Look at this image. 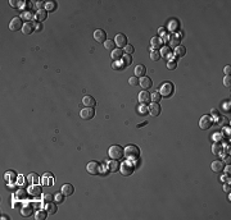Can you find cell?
Segmentation results:
<instances>
[{
	"mask_svg": "<svg viewBox=\"0 0 231 220\" xmlns=\"http://www.w3.org/2000/svg\"><path fill=\"white\" fill-rule=\"evenodd\" d=\"M125 155H126V157H127L128 160L134 161V160H136L139 157L140 150H139L138 146H135V145H128V146L125 148Z\"/></svg>",
	"mask_w": 231,
	"mask_h": 220,
	"instance_id": "6da1fadb",
	"label": "cell"
},
{
	"mask_svg": "<svg viewBox=\"0 0 231 220\" xmlns=\"http://www.w3.org/2000/svg\"><path fill=\"white\" fill-rule=\"evenodd\" d=\"M123 155H125V150L118 146V145H113V146L109 147V156L112 157L113 160H119L123 157Z\"/></svg>",
	"mask_w": 231,
	"mask_h": 220,
	"instance_id": "7a4b0ae2",
	"label": "cell"
},
{
	"mask_svg": "<svg viewBox=\"0 0 231 220\" xmlns=\"http://www.w3.org/2000/svg\"><path fill=\"white\" fill-rule=\"evenodd\" d=\"M132 160H128V161H125L122 165H121V173L122 175H131L135 170V164L131 163Z\"/></svg>",
	"mask_w": 231,
	"mask_h": 220,
	"instance_id": "3957f363",
	"label": "cell"
},
{
	"mask_svg": "<svg viewBox=\"0 0 231 220\" xmlns=\"http://www.w3.org/2000/svg\"><path fill=\"white\" fill-rule=\"evenodd\" d=\"M173 90H175V87H173V85H172L171 82H164L163 85L161 86L159 93H161L162 96H166V97H168V96H171L172 93H173Z\"/></svg>",
	"mask_w": 231,
	"mask_h": 220,
	"instance_id": "277c9868",
	"label": "cell"
},
{
	"mask_svg": "<svg viewBox=\"0 0 231 220\" xmlns=\"http://www.w3.org/2000/svg\"><path fill=\"white\" fill-rule=\"evenodd\" d=\"M213 124V118L211 115H204L200 118L199 120V127L202 129H204V131H207V129H209L211 127H212Z\"/></svg>",
	"mask_w": 231,
	"mask_h": 220,
	"instance_id": "5b68a950",
	"label": "cell"
},
{
	"mask_svg": "<svg viewBox=\"0 0 231 220\" xmlns=\"http://www.w3.org/2000/svg\"><path fill=\"white\" fill-rule=\"evenodd\" d=\"M23 28V23H22V18L21 17H14L9 23V30L11 31H18Z\"/></svg>",
	"mask_w": 231,
	"mask_h": 220,
	"instance_id": "8992f818",
	"label": "cell"
},
{
	"mask_svg": "<svg viewBox=\"0 0 231 220\" xmlns=\"http://www.w3.org/2000/svg\"><path fill=\"white\" fill-rule=\"evenodd\" d=\"M86 170H87V173L91 174V175L99 174L100 173V164L96 163V161H90L86 166Z\"/></svg>",
	"mask_w": 231,
	"mask_h": 220,
	"instance_id": "52a82bcc",
	"label": "cell"
},
{
	"mask_svg": "<svg viewBox=\"0 0 231 220\" xmlns=\"http://www.w3.org/2000/svg\"><path fill=\"white\" fill-rule=\"evenodd\" d=\"M80 115H81V118L85 119V120H90V119H93L94 116H95V110L93 108H84L80 111Z\"/></svg>",
	"mask_w": 231,
	"mask_h": 220,
	"instance_id": "ba28073f",
	"label": "cell"
},
{
	"mask_svg": "<svg viewBox=\"0 0 231 220\" xmlns=\"http://www.w3.org/2000/svg\"><path fill=\"white\" fill-rule=\"evenodd\" d=\"M94 38H95L96 42L104 44V42H105V38H107L105 31H103V30H96L95 32H94Z\"/></svg>",
	"mask_w": 231,
	"mask_h": 220,
	"instance_id": "9c48e42d",
	"label": "cell"
},
{
	"mask_svg": "<svg viewBox=\"0 0 231 220\" xmlns=\"http://www.w3.org/2000/svg\"><path fill=\"white\" fill-rule=\"evenodd\" d=\"M114 42H116V45H117L118 47H125L126 45H127V37H126L123 33H118V35L116 36Z\"/></svg>",
	"mask_w": 231,
	"mask_h": 220,
	"instance_id": "30bf717a",
	"label": "cell"
},
{
	"mask_svg": "<svg viewBox=\"0 0 231 220\" xmlns=\"http://www.w3.org/2000/svg\"><path fill=\"white\" fill-rule=\"evenodd\" d=\"M54 182V177L51 173H45L43 177H41V184L43 186H51Z\"/></svg>",
	"mask_w": 231,
	"mask_h": 220,
	"instance_id": "8fae6325",
	"label": "cell"
},
{
	"mask_svg": "<svg viewBox=\"0 0 231 220\" xmlns=\"http://www.w3.org/2000/svg\"><path fill=\"white\" fill-rule=\"evenodd\" d=\"M139 85L141 86V88L149 90V88H152L153 82H152V79L149 78V77H141V79H139Z\"/></svg>",
	"mask_w": 231,
	"mask_h": 220,
	"instance_id": "7c38bea8",
	"label": "cell"
},
{
	"mask_svg": "<svg viewBox=\"0 0 231 220\" xmlns=\"http://www.w3.org/2000/svg\"><path fill=\"white\" fill-rule=\"evenodd\" d=\"M162 38L159 37V36H154L152 38V41H150V45H152V51H154V50H157V49H162Z\"/></svg>",
	"mask_w": 231,
	"mask_h": 220,
	"instance_id": "4fadbf2b",
	"label": "cell"
},
{
	"mask_svg": "<svg viewBox=\"0 0 231 220\" xmlns=\"http://www.w3.org/2000/svg\"><path fill=\"white\" fill-rule=\"evenodd\" d=\"M139 101L141 102V104L146 105L149 101H150V93H149L146 90H144V91H141L139 93Z\"/></svg>",
	"mask_w": 231,
	"mask_h": 220,
	"instance_id": "5bb4252c",
	"label": "cell"
},
{
	"mask_svg": "<svg viewBox=\"0 0 231 220\" xmlns=\"http://www.w3.org/2000/svg\"><path fill=\"white\" fill-rule=\"evenodd\" d=\"M149 113H150V115H153V116H158L161 114V106H159L158 102H153V104L149 106Z\"/></svg>",
	"mask_w": 231,
	"mask_h": 220,
	"instance_id": "9a60e30c",
	"label": "cell"
},
{
	"mask_svg": "<svg viewBox=\"0 0 231 220\" xmlns=\"http://www.w3.org/2000/svg\"><path fill=\"white\" fill-rule=\"evenodd\" d=\"M28 195L31 196H40L41 195V187L37 186V184H32V186L28 188Z\"/></svg>",
	"mask_w": 231,
	"mask_h": 220,
	"instance_id": "2e32d148",
	"label": "cell"
},
{
	"mask_svg": "<svg viewBox=\"0 0 231 220\" xmlns=\"http://www.w3.org/2000/svg\"><path fill=\"white\" fill-rule=\"evenodd\" d=\"M60 191L64 193V196H71L74 192V188H73L72 184L66 183V184H63V186H62V189Z\"/></svg>",
	"mask_w": 231,
	"mask_h": 220,
	"instance_id": "e0dca14e",
	"label": "cell"
},
{
	"mask_svg": "<svg viewBox=\"0 0 231 220\" xmlns=\"http://www.w3.org/2000/svg\"><path fill=\"white\" fill-rule=\"evenodd\" d=\"M211 168H212V170L214 171V173H221V171H223V163L220 161V160H216V161L212 163Z\"/></svg>",
	"mask_w": 231,
	"mask_h": 220,
	"instance_id": "ac0fdd59",
	"label": "cell"
},
{
	"mask_svg": "<svg viewBox=\"0 0 231 220\" xmlns=\"http://www.w3.org/2000/svg\"><path fill=\"white\" fill-rule=\"evenodd\" d=\"M82 104L85 108H94L95 106V100H94V97H91V96H85V97L82 99Z\"/></svg>",
	"mask_w": 231,
	"mask_h": 220,
	"instance_id": "d6986e66",
	"label": "cell"
},
{
	"mask_svg": "<svg viewBox=\"0 0 231 220\" xmlns=\"http://www.w3.org/2000/svg\"><path fill=\"white\" fill-rule=\"evenodd\" d=\"M145 73H146V68L144 65H141V64H139V65H136L135 68V77H145Z\"/></svg>",
	"mask_w": 231,
	"mask_h": 220,
	"instance_id": "ffe728a7",
	"label": "cell"
},
{
	"mask_svg": "<svg viewBox=\"0 0 231 220\" xmlns=\"http://www.w3.org/2000/svg\"><path fill=\"white\" fill-rule=\"evenodd\" d=\"M35 31V26L30 23V22H27V23L23 24V28H22V32H23L25 35H31L32 32Z\"/></svg>",
	"mask_w": 231,
	"mask_h": 220,
	"instance_id": "44dd1931",
	"label": "cell"
},
{
	"mask_svg": "<svg viewBox=\"0 0 231 220\" xmlns=\"http://www.w3.org/2000/svg\"><path fill=\"white\" fill-rule=\"evenodd\" d=\"M46 10H45V9H40V10H37L36 12V14H35V18L37 19L39 22H43V21H45V19H46Z\"/></svg>",
	"mask_w": 231,
	"mask_h": 220,
	"instance_id": "7402d4cb",
	"label": "cell"
},
{
	"mask_svg": "<svg viewBox=\"0 0 231 220\" xmlns=\"http://www.w3.org/2000/svg\"><path fill=\"white\" fill-rule=\"evenodd\" d=\"M110 56H112V59H114V60H121L122 56H123V50L122 49H114L112 51V54H110Z\"/></svg>",
	"mask_w": 231,
	"mask_h": 220,
	"instance_id": "603a6c76",
	"label": "cell"
},
{
	"mask_svg": "<svg viewBox=\"0 0 231 220\" xmlns=\"http://www.w3.org/2000/svg\"><path fill=\"white\" fill-rule=\"evenodd\" d=\"M45 211H46L48 214H55V212H57V206H55V203L46 202V205H45Z\"/></svg>",
	"mask_w": 231,
	"mask_h": 220,
	"instance_id": "cb8c5ba5",
	"label": "cell"
},
{
	"mask_svg": "<svg viewBox=\"0 0 231 220\" xmlns=\"http://www.w3.org/2000/svg\"><path fill=\"white\" fill-rule=\"evenodd\" d=\"M32 212H34V209H32V206L23 205V207L21 209V214L23 215V216H30Z\"/></svg>",
	"mask_w": 231,
	"mask_h": 220,
	"instance_id": "d4e9b609",
	"label": "cell"
},
{
	"mask_svg": "<svg viewBox=\"0 0 231 220\" xmlns=\"http://www.w3.org/2000/svg\"><path fill=\"white\" fill-rule=\"evenodd\" d=\"M27 180H28V182H30L31 184H37L39 182H40V178H39V175H37L36 173H31V174H28Z\"/></svg>",
	"mask_w": 231,
	"mask_h": 220,
	"instance_id": "484cf974",
	"label": "cell"
},
{
	"mask_svg": "<svg viewBox=\"0 0 231 220\" xmlns=\"http://www.w3.org/2000/svg\"><path fill=\"white\" fill-rule=\"evenodd\" d=\"M107 165H108V169H109V171H116L117 169H118V161L117 160H113L112 159V161H108L107 163Z\"/></svg>",
	"mask_w": 231,
	"mask_h": 220,
	"instance_id": "4316f807",
	"label": "cell"
},
{
	"mask_svg": "<svg viewBox=\"0 0 231 220\" xmlns=\"http://www.w3.org/2000/svg\"><path fill=\"white\" fill-rule=\"evenodd\" d=\"M57 9V3L55 1H46L45 3V10L46 12H54Z\"/></svg>",
	"mask_w": 231,
	"mask_h": 220,
	"instance_id": "83f0119b",
	"label": "cell"
},
{
	"mask_svg": "<svg viewBox=\"0 0 231 220\" xmlns=\"http://www.w3.org/2000/svg\"><path fill=\"white\" fill-rule=\"evenodd\" d=\"M168 30H170L171 32H176L178 30V22L176 21V19L170 21V23H168Z\"/></svg>",
	"mask_w": 231,
	"mask_h": 220,
	"instance_id": "f1b7e54d",
	"label": "cell"
},
{
	"mask_svg": "<svg viewBox=\"0 0 231 220\" xmlns=\"http://www.w3.org/2000/svg\"><path fill=\"white\" fill-rule=\"evenodd\" d=\"M173 53L176 56H184V55L186 54V49H185L184 46H177V47H175Z\"/></svg>",
	"mask_w": 231,
	"mask_h": 220,
	"instance_id": "f546056e",
	"label": "cell"
},
{
	"mask_svg": "<svg viewBox=\"0 0 231 220\" xmlns=\"http://www.w3.org/2000/svg\"><path fill=\"white\" fill-rule=\"evenodd\" d=\"M64 197H66V196H64V193L60 191V192H58V193H55V195H54V201L57 203H62V202H64Z\"/></svg>",
	"mask_w": 231,
	"mask_h": 220,
	"instance_id": "4dcf8cb0",
	"label": "cell"
},
{
	"mask_svg": "<svg viewBox=\"0 0 231 220\" xmlns=\"http://www.w3.org/2000/svg\"><path fill=\"white\" fill-rule=\"evenodd\" d=\"M48 212L45 211V210H39V211L35 214V219L36 220H44L45 218H46Z\"/></svg>",
	"mask_w": 231,
	"mask_h": 220,
	"instance_id": "1f68e13d",
	"label": "cell"
},
{
	"mask_svg": "<svg viewBox=\"0 0 231 220\" xmlns=\"http://www.w3.org/2000/svg\"><path fill=\"white\" fill-rule=\"evenodd\" d=\"M121 61H122L123 64H125V67L130 65V64L132 63V58H131V55H130V54H125V55L122 56V60H121Z\"/></svg>",
	"mask_w": 231,
	"mask_h": 220,
	"instance_id": "d6a6232c",
	"label": "cell"
},
{
	"mask_svg": "<svg viewBox=\"0 0 231 220\" xmlns=\"http://www.w3.org/2000/svg\"><path fill=\"white\" fill-rule=\"evenodd\" d=\"M180 40L181 38H178L177 36H172V37H170V46L171 47H177L178 46V42H180Z\"/></svg>",
	"mask_w": 231,
	"mask_h": 220,
	"instance_id": "836d02e7",
	"label": "cell"
},
{
	"mask_svg": "<svg viewBox=\"0 0 231 220\" xmlns=\"http://www.w3.org/2000/svg\"><path fill=\"white\" fill-rule=\"evenodd\" d=\"M104 46H105V49L108 50H114L116 49V42L113 40H105V42H104Z\"/></svg>",
	"mask_w": 231,
	"mask_h": 220,
	"instance_id": "e575fe53",
	"label": "cell"
},
{
	"mask_svg": "<svg viewBox=\"0 0 231 220\" xmlns=\"http://www.w3.org/2000/svg\"><path fill=\"white\" fill-rule=\"evenodd\" d=\"M177 67V60L175 59V58H170V60L167 61V68L168 69H175V68Z\"/></svg>",
	"mask_w": 231,
	"mask_h": 220,
	"instance_id": "d590c367",
	"label": "cell"
},
{
	"mask_svg": "<svg viewBox=\"0 0 231 220\" xmlns=\"http://www.w3.org/2000/svg\"><path fill=\"white\" fill-rule=\"evenodd\" d=\"M171 54H172V51H171V49L168 46L162 47V49H161V56H166V58L168 56V58H170Z\"/></svg>",
	"mask_w": 231,
	"mask_h": 220,
	"instance_id": "8d00e7d4",
	"label": "cell"
},
{
	"mask_svg": "<svg viewBox=\"0 0 231 220\" xmlns=\"http://www.w3.org/2000/svg\"><path fill=\"white\" fill-rule=\"evenodd\" d=\"M112 67H113V69H117V70H121V69H123L125 68V64L122 63L121 60H116L114 63L112 64Z\"/></svg>",
	"mask_w": 231,
	"mask_h": 220,
	"instance_id": "74e56055",
	"label": "cell"
},
{
	"mask_svg": "<svg viewBox=\"0 0 231 220\" xmlns=\"http://www.w3.org/2000/svg\"><path fill=\"white\" fill-rule=\"evenodd\" d=\"M14 179H15V173H14V171L9 170L8 173H6V175H5V180H6V182H14Z\"/></svg>",
	"mask_w": 231,
	"mask_h": 220,
	"instance_id": "f35d334b",
	"label": "cell"
},
{
	"mask_svg": "<svg viewBox=\"0 0 231 220\" xmlns=\"http://www.w3.org/2000/svg\"><path fill=\"white\" fill-rule=\"evenodd\" d=\"M161 99H162V95L159 92H154V93H152V95H150V100L153 102H159V101H161Z\"/></svg>",
	"mask_w": 231,
	"mask_h": 220,
	"instance_id": "ab89813d",
	"label": "cell"
},
{
	"mask_svg": "<svg viewBox=\"0 0 231 220\" xmlns=\"http://www.w3.org/2000/svg\"><path fill=\"white\" fill-rule=\"evenodd\" d=\"M43 201L44 202H53L54 201V196L51 193H45L43 196Z\"/></svg>",
	"mask_w": 231,
	"mask_h": 220,
	"instance_id": "60d3db41",
	"label": "cell"
},
{
	"mask_svg": "<svg viewBox=\"0 0 231 220\" xmlns=\"http://www.w3.org/2000/svg\"><path fill=\"white\" fill-rule=\"evenodd\" d=\"M146 113H149V108L146 105H144V104H141L139 106V114H141V115H145Z\"/></svg>",
	"mask_w": 231,
	"mask_h": 220,
	"instance_id": "b9f144b4",
	"label": "cell"
},
{
	"mask_svg": "<svg viewBox=\"0 0 231 220\" xmlns=\"http://www.w3.org/2000/svg\"><path fill=\"white\" fill-rule=\"evenodd\" d=\"M159 58H161V53H159V51L154 50V51H152V53H150V59L152 60L157 61V60H159Z\"/></svg>",
	"mask_w": 231,
	"mask_h": 220,
	"instance_id": "7bdbcfd3",
	"label": "cell"
},
{
	"mask_svg": "<svg viewBox=\"0 0 231 220\" xmlns=\"http://www.w3.org/2000/svg\"><path fill=\"white\" fill-rule=\"evenodd\" d=\"M212 152L214 155H218L221 152V145H218V142H216V143L212 146Z\"/></svg>",
	"mask_w": 231,
	"mask_h": 220,
	"instance_id": "ee69618b",
	"label": "cell"
},
{
	"mask_svg": "<svg viewBox=\"0 0 231 220\" xmlns=\"http://www.w3.org/2000/svg\"><path fill=\"white\" fill-rule=\"evenodd\" d=\"M9 4H11L13 8H15V9H21L22 1H18V0H11V1H9Z\"/></svg>",
	"mask_w": 231,
	"mask_h": 220,
	"instance_id": "f6af8a7d",
	"label": "cell"
},
{
	"mask_svg": "<svg viewBox=\"0 0 231 220\" xmlns=\"http://www.w3.org/2000/svg\"><path fill=\"white\" fill-rule=\"evenodd\" d=\"M128 83L131 86H138L139 85V78L138 77H131V78H128Z\"/></svg>",
	"mask_w": 231,
	"mask_h": 220,
	"instance_id": "bcb514c9",
	"label": "cell"
},
{
	"mask_svg": "<svg viewBox=\"0 0 231 220\" xmlns=\"http://www.w3.org/2000/svg\"><path fill=\"white\" fill-rule=\"evenodd\" d=\"M123 50H125V53L126 54H130V55H131L132 53H134V46H132V45H126V46H125V49H123Z\"/></svg>",
	"mask_w": 231,
	"mask_h": 220,
	"instance_id": "7dc6e473",
	"label": "cell"
},
{
	"mask_svg": "<svg viewBox=\"0 0 231 220\" xmlns=\"http://www.w3.org/2000/svg\"><path fill=\"white\" fill-rule=\"evenodd\" d=\"M23 19H32L34 18V14H32L31 12H23V14H22V17Z\"/></svg>",
	"mask_w": 231,
	"mask_h": 220,
	"instance_id": "c3c4849f",
	"label": "cell"
},
{
	"mask_svg": "<svg viewBox=\"0 0 231 220\" xmlns=\"http://www.w3.org/2000/svg\"><path fill=\"white\" fill-rule=\"evenodd\" d=\"M223 85H225V87H230L231 86V78H230V76H226L225 78H223Z\"/></svg>",
	"mask_w": 231,
	"mask_h": 220,
	"instance_id": "681fc988",
	"label": "cell"
},
{
	"mask_svg": "<svg viewBox=\"0 0 231 220\" xmlns=\"http://www.w3.org/2000/svg\"><path fill=\"white\" fill-rule=\"evenodd\" d=\"M35 6L39 8V10H40V9H45V3L44 1H37V3H35Z\"/></svg>",
	"mask_w": 231,
	"mask_h": 220,
	"instance_id": "f907efd6",
	"label": "cell"
},
{
	"mask_svg": "<svg viewBox=\"0 0 231 220\" xmlns=\"http://www.w3.org/2000/svg\"><path fill=\"white\" fill-rule=\"evenodd\" d=\"M19 186H22V184H25L26 183V178L23 177V175H18V182H17Z\"/></svg>",
	"mask_w": 231,
	"mask_h": 220,
	"instance_id": "816d5d0a",
	"label": "cell"
},
{
	"mask_svg": "<svg viewBox=\"0 0 231 220\" xmlns=\"http://www.w3.org/2000/svg\"><path fill=\"white\" fill-rule=\"evenodd\" d=\"M41 30H43V24H41L40 22H39V23L35 24V31H36V32H40Z\"/></svg>",
	"mask_w": 231,
	"mask_h": 220,
	"instance_id": "f5cc1de1",
	"label": "cell"
},
{
	"mask_svg": "<svg viewBox=\"0 0 231 220\" xmlns=\"http://www.w3.org/2000/svg\"><path fill=\"white\" fill-rule=\"evenodd\" d=\"M223 72H225L226 76H230V73H231V67H230V65H226L225 68H223Z\"/></svg>",
	"mask_w": 231,
	"mask_h": 220,
	"instance_id": "db71d44e",
	"label": "cell"
},
{
	"mask_svg": "<svg viewBox=\"0 0 231 220\" xmlns=\"http://www.w3.org/2000/svg\"><path fill=\"white\" fill-rule=\"evenodd\" d=\"M223 133H225L226 137H230V127H225V128H223Z\"/></svg>",
	"mask_w": 231,
	"mask_h": 220,
	"instance_id": "11a10c76",
	"label": "cell"
},
{
	"mask_svg": "<svg viewBox=\"0 0 231 220\" xmlns=\"http://www.w3.org/2000/svg\"><path fill=\"white\" fill-rule=\"evenodd\" d=\"M230 184H225V186H223V191H225V192H227V193H229L230 192Z\"/></svg>",
	"mask_w": 231,
	"mask_h": 220,
	"instance_id": "9f6ffc18",
	"label": "cell"
},
{
	"mask_svg": "<svg viewBox=\"0 0 231 220\" xmlns=\"http://www.w3.org/2000/svg\"><path fill=\"white\" fill-rule=\"evenodd\" d=\"M164 33H166V28H163V27L159 28V35H164Z\"/></svg>",
	"mask_w": 231,
	"mask_h": 220,
	"instance_id": "6f0895ef",
	"label": "cell"
},
{
	"mask_svg": "<svg viewBox=\"0 0 231 220\" xmlns=\"http://www.w3.org/2000/svg\"><path fill=\"white\" fill-rule=\"evenodd\" d=\"M230 170H231V166L229 165V166H226V169H225V171H226V174H230Z\"/></svg>",
	"mask_w": 231,
	"mask_h": 220,
	"instance_id": "680465c9",
	"label": "cell"
},
{
	"mask_svg": "<svg viewBox=\"0 0 231 220\" xmlns=\"http://www.w3.org/2000/svg\"><path fill=\"white\" fill-rule=\"evenodd\" d=\"M1 220H9V216H6V215H1Z\"/></svg>",
	"mask_w": 231,
	"mask_h": 220,
	"instance_id": "91938a15",
	"label": "cell"
}]
</instances>
